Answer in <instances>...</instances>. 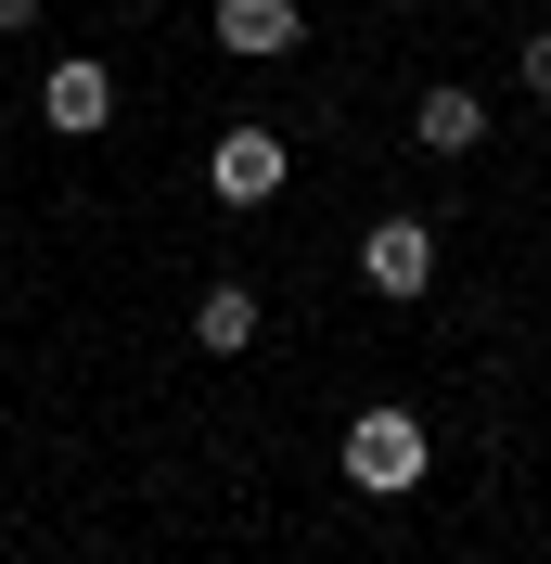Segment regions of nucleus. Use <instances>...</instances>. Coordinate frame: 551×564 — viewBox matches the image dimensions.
<instances>
[{
  "mask_svg": "<svg viewBox=\"0 0 551 564\" xmlns=\"http://www.w3.org/2000/svg\"><path fill=\"white\" fill-rule=\"evenodd\" d=\"M514 77H526V90H539V104H551V26H526V52H514Z\"/></svg>",
  "mask_w": 551,
  "mask_h": 564,
  "instance_id": "8",
  "label": "nucleus"
},
{
  "mask_svg": "<svg viewBox=\"0 0 551 564\" xmlns=\"http://www.w3.org/2000/svg\"><path fill=\"white\" fill-rule=\"evenodd\" d=\"M423 462H436V436H423V411H411V398H372V411L346 423V488L398 500V488H423Z\"/></svg>",
  "mask_w": 551,
  "mask_h": 564,
  "instance_id": "1",
  "label": "nucleus"
},
{
  "mask_svg": "<svg viewBox=\"0 0 551 564\" xmlns=\"http://www.w3.org/2000/svg\"><path fill=\"white\" fill-rule=\"evenodd\" d=\"M359 282L372 295H423L436 282V218H372L359 231Z\"/></svg>",
  "mask_w": 551,
  "mask_h": 564,
  "instance_id": "2",
  "label": "nucleus"
},
{
  "mask_svg": "<svg viewBox=\"0 0 551 564\" xmlns=\"http://www.w3.org/2000/svg\"><path fill=\"white\" fill-rule=\"evenodd\" d=\"M206 26H218V52H231V65H282V52L309 39V13H295V0H218Z\"/></svg>",
  "mask_w": 551,
  "mask_h": 564,
  "instance_id": "4",
  "label": "nucleus"
},
{
  "mask_svg": "<svg viewBox=\"0 0 551 564\" xmlns=\"http://www.w3.org/2000/svg\"><path fill=\"white\" fill-rule=\"evenodd\" d=\"M39 116H52L65 141H90V129L116 116V77L90 65V52H77V65H52V77H39Z\"/></svg>",
  "mask_w": 551,
  "mask_h": 564,
  "instance_id": "5",
  "label": "nucleus"
},
{
  "mask_svg": "<svg viewBox=\"0 0 551 564\" xmlns=\"http://www.w3.org/2000/svg\"><path fill=\"white\" fill-rule=\"evenodd\" d=\"M193 334H206V359H244L257 347V282H206L193 295Z\"/></svg>",
  "mask_w": 551,
  "mask_h": 564,
  "instance_id": "7",
  "label": "nucleus"
},
{
  "mask_svg": "<svg viewBox=\"0 0 551 564\" xmlns=\"http://www.w3.org/2000/svg\"><path fill=\"white\" fill-rule=\"evenodd\" d=\"M411 141H423V154H475V141H487V104L462 90V77H436V90L411 104Z\"/></svg>",
  "mask_w": 551,
  "mask_h": 564,
  "instance_id": "6",
  "label": "nucleus"
},
{
  "mask_svg": "<svg viewBox=\"0 0 551 564\" xmlns=\"http://www.w3.org/2000/svg\"><path fill=\"white\" fill-rule=\"evenodd\" d=\"M206 193L218 206H270L282 193V129H218L206 141Z\"/></svg>",
  "mask_w": 551,
  "mask_h": 564,
  "instance_id": "3",
  "label": "nucleus"
},
{
  "mask_svg": "<svg viewBox=\"0 0 551 564\" xmlns=\"http://www.w3.org/2000/svg\"><path fill=\"white\" fill-rule=\"evenodd\" d=\"M13 26H39V0H0V39H13Z\"/></svg>",
  "mask_w": 551,
  "mask_h": 564,
  "instance_id": "9",
  "label": "nucleus"
}]
</instances>
